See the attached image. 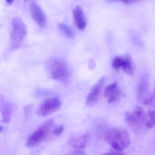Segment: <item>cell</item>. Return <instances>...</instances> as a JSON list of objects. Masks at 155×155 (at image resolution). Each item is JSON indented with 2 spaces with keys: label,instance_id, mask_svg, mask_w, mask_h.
Listing matches in <instances>:
<instances>
[{
  "label": "cell",
  "instance_id": "16",
  "mask_svg": "<svg viewBox=\"0 0 155 155\" xmlns=\"http://www.w3.org/2000/svg\"><path fill=\"white\" fill-rule=\"evenodd\" d=\"M64 126L59 125L56 126V127H54L52 131V133L54 136H59L64 131Z\"/></svg>",
  "mask_w": 155,
  "mask_h": 155
},
{
  "label": "cell",
  "instance_id": "20",
  "mask_svg": "<svg viewBox=\"0 0 155 155\" xmlns=\"http://www.w3.org/2000/svg\"><path fill=\"white\" fill-rule=\"evenodd\" d=\"M25 1H26V0H25Z\"/></svg>",
  "mask_w": 155,
  "mask_h": 155
},
{
  "label": "cell",
  "instance_id": "3",
  "mask_svg": "<svg viewBox=\"0 0 155 155\" xmlns=\"http://www.w3.org/2000/svg\"><path fill=\"white\" fill-rule=\"evenodd\" d=\"M12 31L11 34V48L15 50L20 47L27 34V27L22 20L15 17L12 21Z\"/></svg>",
  "mask_w": 155,
  "mask_h": 155
},
{
  "label": "cell",
  "instance_id": "13",
  "mask_svg": "<svg viewBox=\"0 0 155 155\" xmlns=\"http://www.w3.org/2000/svg\"><path fill=\"white\" fill-rule=\"evenodd\" d=\"M145 79V78H144ZM148 82L146 79L143 80L138 86V95L141 100H143L144 104H147L151 101V96H148Z\"/></svg>",
  "mask_w": 155,
  "mask_h": 155
},
{
  "label": "cell",
  "instance_id": "2",
  "mask_svg": "<svg viewBox=\"0 0 155 155\" xmlns=\"http://www.w3.org/2000/svg\"><path fill=\"white\" fill-rule=\"evenodd\" d=\"M54 126V122L53 119H49L44 122L28 137L26 146L33 148L45 141L52 131Z\"/></svg>",
  "mask_w": 155,
  "mask_h": 155
},
{
  "label": "cell",
  "instance_id": "17",
  "mask_svg": "<svg viewBox=\"0 0 155 155\" xmlns=\"http://www.w3.org/2000/svg\"><path fill=\"white\" fill-rule=\"evenodd\" d=\"M5 1L8 4L12 5L14 2L15 0H5Z\"/></svg>",
  "mask_w": 155,
  "mask_h": 155
},
{
  "label": "cell",
  "instance_id": "14",
  "mask_svg": "<svg viewBox=\"0 0 155 155\" xmlns=\"http://www.w3.org/2000/svg\"><path fill=\"white\" fill-rule=\"evenodd\" d=\"M0 111L2 113V122L9 123L12 113V107L11 103L5 100H2L0 103Z\"/></svg>",
  "mask_w": 155,
  "mask_h": 155
},
{
  "label": "cell",
  "instance_id": "12",
  "mask_svg": "<svg viewBox=\"0 0 155 155\" xmlns=\"http://www.w3.org/2000/svg\"><path fill=\"white\" fill-rule=\"evenodd\" d=\"M73 15L76 26L80 30H83L86 26L87 22L83 9L76 6L73 10Z\"/></svg>",
  "mask_w": 155,
  "mask_h": 155
},
{
  "label": "cell",
  "instance_id": "8",
  "mask_svg": "<svg viewBox=\"0 0 155 155\" xmlns=\"http://www.w3.org/2000/svg\"><path fill=\"white\" fill-rule=\"evenodd\" d=\"M105 78L102 77L100 79L98 83L96 84L91 89L87 96L86 100V104L88 106H92L95 104L100 96V94L102 92V88L105 83Z\"/></svg>",
  "mask_w": 155,
  "mask_h": 155
},
{
  "label": "cell",
  "instance_id": "11",
  "mask_svg": "<svg viewBox=\"0 0 155 155\" xmlns=\"http://www.w3.org/2000/svg\"><path fill=\"white\" fill-rule=\"evenodd\" d=\"M90 135L88 133L82 134L75 135L70 137L69 143L74 148H82L85 147L89 142Z\"/></svg>",
  "mask_w": 155,
  "mask_h": 155
},
{
  "label": "cell",
  "instance_id": "9",
  "mask_svg": "<svg viewBox=\"0 0 155 155\" xmlns=\"http://www.w3.org/2000/svg\"><path fill=\"white\" fill-rule=\"evenodd\" d=\"M30 11L33 19L41 28L45 27L46 19L45 15L41 7L35 2H32L30 5Z\"/></svg>",
  "mask_w": 155,
  "mask_h": 155
},
{
  "label": "cell",
  "instance_id": "18",
  "mask_svg": "<svg viewBox=\"0 0 155 155\" xmlns=\"http://www.w3.org/2000/svg\"><path fill=\"white\" fill-rule=\"evenodd\" d=\"M119 1H122V2H124L125 3H130L131 2L133 1V0H119Z\"/></svg>",
  "mask_w": 155,
  "mask_h": 155
},
{
  "label": "cell",
  "instance_id": "1",
  "mask_svg": "<svg viewBox=\"0 0 155 155\" xmlns=\"http://www.w3.org/2000/svg\"><path fill=\"white\" fill-rule=\"evenodd\" d=\"M105 139L114 150L119 152L128 147L131 141L127 131L119 126L109 129L106 133Z\"/></svg>",
  "mask_w": 155,
  "mask_h": 155
},
{
  "label": "cell",
  "instance_id": "5",
  "mask_svg": "<svg viewBox=\"0 0 155 155\" xmlns=\"http://www.w3.org/2000/svg\"><path fill=\"white\" fill-rule=\"evenodd\" d=\"M125 120L128 126L133 128H140L147 120L145 112L141 106L134 107L133 112H127L125 116Z\"/></svg>",
  "mask_w": 155,
  "mask_h": 155
},
{
  "label": "cell",
  "instance_id": "15",
  "mask_svg": "<svg viewBox=\"0 0 155 155\" xmlns=\"http://www.w3.org/2000/svg\"><path fill=\"white\" fill-rule=\"evenodd\" d=\"M59 28L67 37L72 38L74 35L73 31L68 25L64 23H60L58 25Z\"/></svg>",
  "mask_w": 155,
  "mask_h": 155
},
{
  "label": "cell",
  "instance_id": "7",
  "mask_svg": "<svg viewBox=\"0 0 155 155\" xmlns=\"http://www.w3.org/2000/svg\"><path fill=\"white\" fill-rule=\"evenodd\" d=\"M112 66L116 70L122 69L124 72L129 75H133L134 72V63L128 55L115 56L112 60Z\"/></svg>",
  "mask_w": 155,
  "mask_h": 155
},
{
  "label": "cell",
  "instance_id": "4",
  "mask_svg": "<svg viewBox=\"0 0 155 155\" xmlns=\"http://www.w3.org/2000/svg\"><path fill=\"white\" fill-rule=\"evenodd\" d=\"M51 72L52 77L56 81L67 83L70 80V69L66 63L60 59H55L52 61L51 64Z\"/></svg>",
  "mask_w": 155,
  "mask_h": 155
},
{
  "label": "cell",
  "instance_id": "19",
  "mask_svg": "<svg viewBox=\"0 0 155 155\" xmlns=\"http://www.w3.org/2000/svg\"><path fill=\"white\" fill-rule=\"evenodd\" d=\"M2 126H0V132L2 131Z\"/></svg>",
  "mask_w": 155,
  "mask_h": 155
},
{
  "label": "cell",
  "instance_id": "6",
  "mask_svg": "<svg viewBox=\"0 0 155 155\" xmlns=\"http://www.w3.org/2000/svg\"><path fill=\"white\" fill-rule=\"evenodd\" d=\"M62 103L58 97L46 99L37 108L36 113L40 116H48L57 111L61 107Z\"/></svg>",
  "mask_w": 155,
  "mask_h": 155
},
{
  "label": "cell",
  "instance_id": "10",
  "mask_svg": "<svg viewBox=\"0 0 155 155\" xmlns=\"http://www.w3.org/2000/svg\"><path fill=\"white\" fill-rule=\"evenodd\" d=\"M122 94V92L117 83H113L107 86L104 92V96L109 103L117 101L121 97Z\"/></svg>",
  "mask_w": 155,
  "mask_h": 155
}]
</instances>
